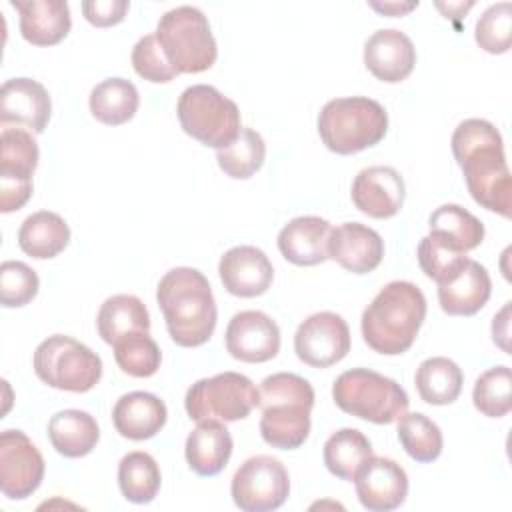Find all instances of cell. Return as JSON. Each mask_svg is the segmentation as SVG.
<instances>
[{
    "label": "cell",
    "instance_id": "obj_1",
    "mask_svg": "<svg viewBox=\"0 0 512 512\" xmlns=\"http://www.w3.org/2000/svg\"><path fill=\"white\" fill-rule=\"evenodd\" d=\"M450 144L474 202L510 218L512 176L496 126L482 118H468L456 126Z\"/></svg>",
    "mask_w": 512,
    "mask_h": 512
},
{
    "label": "cell",
    "instance_id": "obj_2",
    "mask_svg": "<svg viewBox=\"0 0 512 512\" xmlns=\"http://www.w3.org/2000/svg\"><path fill=\"white\" fill-rule=\"evenodd\" d=\"M170 338L182 348L202 346L216 328L218 310L208 278L188 266L168 270L156 290Z\"/></svg>",
    "mask_w": 512,
    "mask_h": 512
},
{
    "label": "cell",
    "instance_id": "obj_3",
    "mask_svg": "<svg viewBox=\"0 0 512 512\" xmlns=\"http://www.w3.org/2000/svg\"><path fill=\"white\" fill-rule=\"evenodd\" d=\"M426 318L422 290L406 280L388 282L364 308L360 328L364 342L378 354L396 356L406 352Z\"/></svg>",
    "mask_w": 512,
    "mask_h": 512
},
{
    "label": "cell",
    "instance_id": "obj_4",
    "mask_svg": "<svg viewBox=\"0 0 512 512\" xmlns=\"http://www.w3.org/2000/svg\"><path fill=\"white\" fill-rule=\"evenodd\" d=\"M262 408L260 436L280 450L300 448L310 434V410L314 406L312 384L292 372L266 376L258 388Z\"/></svg>",
    "mask_w": 512,
    "mask_h": 512
},
{
    "label": "cell",
    "instance_id": "obj_5",
    "mask_svg": "<svg viewBox=\"0 0 512 512\" xmlns=\"http://www.w3.org/2000/svg\"><path fill=\"white\" fill-rule=\"evenodd\" d=\"M386 130L384 106L366 96L328 100L318 114V134L324 146L342 156L376 146Z\"/></svg>",
    "mask_w": 512,
    "mask_h": 512
},
{
    "label": "cell",
    "instance_id": "obj_6",
    "mask_svg": "<svg viewBox=\"0 0 512 512\" xmlns=\"http://www.w3.org/2000/svg\"><path fill=\"white\" fill-rule=\"evenodd\" d=\"M336 406L356 418L390 424L408 410L406 390L392 378L368 368H352L342 372L332 384Z\"/></svg>",
    "mask_w": 512,
    "mask_h": 512
},
{
    "label": "cell",
    "instance_id": "obj_7",
    "mask_svg": "<svg viewBox=\"0 0 512 512\" xmlns=\"http://www.w3.org/2000/svg\"><path fill=\"white\" fill-rule=\"evenodd\" d=\"M156 40L178 74H198L218 58L208 18L196 6H178L160 16Z\"/></svg>",
    "mask_w": 512,
    "mask_h": 512
},
{
    "label": "cell",
    "instance_id": "obj_8",
    "mask_svg": "<svg viewBox=\"0 0 512 512\" xmlns=\"http://www.w3.org/2000/svg\"><path fill=\"white\" fill-rule=\"evenodd\" d=\"M178 120L182 130L210 148H226L240 134V110L210 84L188 86L178 98Z\"/></svg>",
    "mask_w": 512,
    "mask_h": 512
},
{
    "label": "cell",
    "instance_id": "obj_9",
    "mask_svg": "<svg viewBox=\"0 0 512 512\" xmlns=\"http://www.w3.org/2000/svg\"><path fill=\"white\" fill-rule=\"evenodd\" d=\"M34 372L44 384L56 390L82 394L100 382L102 360L86 344L64 334H54L38 344Z\"/></svg>",
    "mask_w": 512,
    "mask_h": 512
},
{
    "label": "cell",
    "instance_id": "obj_10",
    "mask_svg": "<svg viewBox=\"0 0 512 512\" xmlns=\"http://www.w3.org/2000/svg\"><path fill=\"white\" fill-rule=\"evenodd\" d=\"M258 406V388L240 372H220L194 382L184 398L190 420L236 422Z\"/></svg>",
    "mask_w": 512,
    "mask_h": 512
},
{
    "label": "cell",
    "instance_id": "obj_11",
    "mask_svg": "<svg viewBox=\"0 0 512 512\" xmlns=\"http://www.w3.org/2000/svg\"><path fill=\"white\" fill-rule=\"evenodd\" d=\"M230 494L244 512L276 510L290 494L288 470L278 458L266 454L252 456L236 470Z\"/></svg>",
    "mask_w": 512,
    "mask_h": 512
},
{
    "label": "cell",
    "instance_id": "obj_12",
    "mask_svg": "<svg viewBox=\"0 0 512 512\" xmlns=\"http://www.w3.org/2000/svg\"><path fill=\"white\" fill-rule=\"evenodd\" d=\"M38 166V144L22 128L0 134V212L20 210L32 196V174Z\"/></svg>",
    "mask_w": 512,
    "mask_h": 512
},
{
    "label": "cell",
    "instance_id": "obj_13",
    "mask_svg": "<svg viewBox=\"0 0 512 512\" xmlns=\"http://www.w3.org/2000/svg\"><path fill=\"white\" fill-rule=\"evenodd\" d=\"M44 458L22 430L0 434V490L10 500H24L44 478Z\"/></svg>",
    "mask_w": 512,
    "mask_h": 512
},
{
    "label": "cell",
    "instance_id": "obj_14",
    "mask_svg": "<svg viewBox=\"0 0 512 512\" xmlns=\"http://www.w3.org/2000/svg\"><path fill=\"white\" fill-rule=\"evenodd\" d=\"M296 356L312 368H328L350 352V330L346 320L334 312L308 316L294 334Z\"/></svg>",
    "mask_w": 512,
    "mask_h": 512
},
{
    "label": "cell",
    "instance_id": "obj_15",
    "mask_svg": "<svg viewBox=\"0 0 512 512\" xmlns=\"http://www.w3.org/2000/svg\"><path fill=\"white\" fill-rule=\"evenodd\" d=\"M354 484L360 504L370 512L396 510L408 496L404 468L384 456H368L356 470Z\"/></svg>",
    "mask_w": 512,
    "mask_h": 512
},
{
    "label": "cell",
    "instance_id": "obj_16",
    "mask_svg": "<svg viewBox=\"0 0 512 512\" xmlns=\"http://www.w3.org/2000/svg\"><path fill=\"white\" fill-rule=\"evenodd\" d=\"M226 350L240 362H268L280 350V328L260 310H242L226 326Z\"/></svg>",
    "mask_w": 512,
    "mask_h": 512
},
{
    "label": "cell",
    "instance_id": "obj_17",
    "mask_svg": "<svg viewBox=\"0 0 512 512\" xmlns=\"http://www.w3.org/2000/svg\"><path fill=\"white\" fill-rule=\"evenodd\" d=\"M350 196L362 214L384 220L400 212L406 186L392 166H368L356 174Z\"/></svg>",
    "mask_w": 512,
    "mask_h": 512
},
{
    "label": "cell",
    "instance_id": "obj_18",
    "mask_svg": "<svg viewBox=\"0 0 512 512\" xmlns=\"http://www.w3.org/2000/svg\"><path fill=\"white\" fill-rule=\"evenodd\" d=\"M328 258L352 274H368L384 258V240L360 222H344L330 230Z\"/></svg>",
    "mask_w": 512,
    "mask_h": 512
},
{
    "label": "cell",
    "instance_id": "obj_19",
    "mask_svg": "<svg viewBox=\"0 0 512 512\" xmlns=\"http://www.w3.org/2000/svg\"><path fill=\"white\" fill-rule=\"evenodd\" d=\"M218 274L230 294L240 298H254L270 288L274 268L260 248L234 246L220 258Z\"/></svg>",
    "mask_w": 512,
    "mask_h": 512
},
{
    "label": "cell",
    "instance_id": "obj_20",
    "mask_svg": "<svg viewBox=\"0 0 512 512\" xmlns=\"http://www.w3.org/2000/svg\"><path fill=\"white\" fill-rule=\"evenodd\" d=\"M52 112L48 90L32 78H10L0 90V120L2 124L26 126L40 134Z\"/></svg>",
    "mask_w": 512,
    "mask_h": 512
},
{
    "label": "cell",
    "instance_id": "obj_21",
    "mask_svg": "<svg viewBox=\"0 0 512 512\" xmlns=\"http://www.w3.org/2000/svg\"><path fill=\"white\" fill-rule=\"evenodd\" d=\"M364 64L374 78L396 84L410 76L416 64V48L412 40L396 30H376L364 44Z\"/></svg>",
    "mask_w": 512,
    "mask_h": 512
},
{
    "label": "cell",
    "instance_id": "obj_22",
    "mask_svg": "<svg viewBox=\"0 0 512 512\" xmlns=\"http://www.w3.org/2000/svg\"><path fill=\"white\" fill-rule=\"evenodd\" d=\"M20 14V34L34 46H54L72 26L66 0H12Z\"/></svg>",
    "mask_w": 512,
    "mask_h": 512
},
{
    "label": "cell",
    "instance_id": "obj_23",
    "mask_svg": "<svg viewBox=\"0 0 512 512\" xmlns=\"http://www.w3.org/2000/svg\"><path fill=\"white\" fill-rule=\"evenodd\" d=\"M330 222L320 216H296L278 234L280 254L296 266H316L328 260Z\"/></svg>",
    "mask_w": 512,
    "mask_h": 512
},
{
    "label": "cell",
    "instance_id": "obj_24",
    "mask_svg": "<svg viewBox=\"0 0 512 512\" xmlns=\"http://www.w3.org/2000/svg\"><path fill=\"white\" fill-rule=\"evenodd\" d=\"M168 418L166 404L150 392H128L118 398L112 410V422L120 436L128 440H148L156 436Z\"/></svg>",
    "mask_w": 512,
    "mask_h": 512
},
{
    "label": "cell",
    "instance_id": "obj_25",
    "mask_svg": "<svg viewBox=\"0 0 512 512\" xmlns=\"http://www.w3.org/2000/svg\"><path fill=\"white\" fill-rule=\"evenodd\" d=\"M492 294L488 270L468 258L466 266L446 284H438L440 308L450 316H474L480 312Z\"/></svg>",
    "mask_w": 512,
    "mask_h": 512
},
{
    "label": "cell",
    "instance_id": "obj_26",
    "mask_svg": "<svg viewBox=\"0 0 512 512\" xmlns=\"http://www.w3.org/2000/svg\"><path fill=\"white\" fill-rule=\"evenodd\" d=\"M232 446V436L220 420H200L186 438V462L198 476H216L228 464Z\"/></svg>",
    "mask_w": 512,
    "mask_h": 512
},
{
    "label": "cell",
    "instance_id": "obj_27",
    "mask_svg": "<svg viewBox=\"0 0 512 512\" xmlns=\"http://www.w3.org/2000/svg\"><path fill=\"white\" fill-rule=\"evenodd\" d=\"M48 438L54 450L66 458H82L90 454L98 440L100 428L84 410H60L48 420Z\"/></svg>",
    "mask_w": 512,
    "mask_h": 512
},
{
    "label": "cell",
    "instance_id": "obj_28",
    "mask_svg": "<svg viewBox=\"0 0 512 512\" xmlns=\"http://www.w3.org/2000/svg\"><path fill=\"white\" fill-rule=\"evenodd\" d=\"M70 240V228L66 220L50 210L30 214L18 230V246L24 254L46 260L58 256Z\"/></svg>",
    "mask_w": 512,
    "mask_h": 512
},
{
    "label": "cell",
    "instance_id": "obj_29",
    "mask_svg": "<svg viewBox=\"0 0 512 512\" xmlns=\"http://www.w3.org/2000/svg\"><path fill=\"white\" fill-rule=\"evenodd\" d=\"M98 334L106 344H114L118 338L132 332L150 330V314L144 302L132 294H114L104 300L96 316Z\"/></svg>",
    "mask_w": 512,
    "mask_h": 512
},
{
    "label": "cell",
    "instance_id": "obj_30",
    "mask_svg": "<svg viewBox=\"0 0 512 512\" xmlns=\"http://www.w3.org/2000/svg\"><path fill=\"white\" fill-rule=\"evenodd\" d=\"M414 384L426 404L444 406L452 404L460 396L464 374L454 360L446 356H432L420 362Z\"/></svg>",
    "mask_w": 512,
    "mask_h": 512
},
{
    "label": "cell",
    "instance_id": "obj_31",
    "mask_svg": "<svg viewBox=\"0 0 512 512\" xmlns=\"http://www.w3.org/2000/svg\"><path fill=\"white\" fill-rule=\"evenodd\" d=\"M90 112L92 116L108 126H120L138 110L140 96L136 86L126 78H106L96 84L90 92Z\"/></svg>",
    "mask_w": 512,
    "mask_h": 512
},
{
    "label": "cell",
    "instance_id": "obj_32",
    "mask_svg": "<svg viewBox=\"0 0 512 512\" xmlns=\"http://www.w3.org/2000/svg\"><path fill=\"white\" fill-rule=\"evenodd\" d=\"M430 234H436L460 252H468L482 244L484 224L458 204H442L430 214Z\"/></svg>",
    "mask_w": 512,
    "mask_h": 512
},
{
    "label": "cell",
    "instance_id": "obj_33",
    "mask_svg": "<svg viewBox=\"0 0 512 512\" xmlns=\"http://www.w3.org/2000/svg\"><path fill=\"white\" fill-rule=\"evenodd\" d=\"M322 456L332 476L352 482L360 464L372 456V444L360 430L340 428L326 440Z\"/></svg>",
    "mask_w": 512,
    "mask_h": 512
},
{
    "label": "cell",
    "instance_id": "obj_34",
    "mask_svg": "<svg viewBox=\"0 0 512 512\" xmlns=\"http://www.w3.org/2000/svg\"><path fill=\"white\" fill-rule=\"evenodd\" d=\"M160 468L148 452H128L118 464V486L126 500L148 504L160 490Z\"/></svg>",
    "mask_w": 512,
    "mask_h": 512
},
{
    "label": "cell",
    "instance_id": "obj_35",
    "mask_svg": "<svg viewBox=\"0 0 512 512\" xmlns=\"http://www.w3.org/2000/svg\"><path fill=\"white\" fill-rule=\"evenodd\" d=\"M266 158L264 138L252 128H240V134L226 148L216 150V160L220 170L236 180H246L254 176Z\"/></svg>",
    "mask_w": 512,
    "mask_h": 512
},
{
    "label": "cell",
    "instance_id": "obj_36",
    "mask_svg": "<svg viewBox=\"0 0 512 512\" xmlns=\"http://www.w3.org/2000/svg\"><path fill=\"white\" fill-rule=\"evenodd\" d=\"M398 440L416 462H432L442 454L444 438L436 422L422 412H404L398 418Z\"/></svg>",
    "mask_w": 512,
    "mask_h": 512
},
{
    "label": "cell",
    "instance_id": "obj_37",
    "mask_svg": "<svg viewBox=\"0 0 512 512\" xmlns=\"http://www.w3.org/2000/svg\"><path fill=\"white\" fill-rule=\"evenodd\" d=\"M114 360L118 368L134 378H148L158 372L162 354L156 340L148 332H132L114 344Z\"/></svg>",
    "mask_w": 512,
    "mask_h": 512
},
{
    "label": "cell",
    "instance_id": "obj_38",
    "mask_svg": "<svg viewBox=\"0 0 512 512\" xmlns=\"http://www.w3.org/2000/svg\"><path fill=\"white\" fill-rule=\"evenodd\" d=\"M474 406L488 418H502L512 410V374L508 366L482 372L472 390Z\"/></svg>",
    "mask_w": 512,
    "mask_h": 512
},
{
    "label": "cell",
    "instance_id": "obj_39",
    "mask_svg": "<svg viewBox=\"0 0 512 512\" xmlns=\"http://www.w3.org/2000/svg\"><path fill=\"white\" fill-rule=\"evenodd\" d=\"M468 262L466 252L456 250L436 234H428L418 244V264L422 272L436 284L452 280Z\"/></svg>",
    "mask_w": 512,
    "mask_h": 512
},
{
    "label": "cell",
    "instance_id": "obj_40",
    "mask_svg": "<svg viewBox=\"0 0 512 512\" xmlns=\"http://www.w3.org/2000/svg\"><path fill=\"white\" fill-rule=\"evenodd\" d=\"M474 38L488 54H504L512 40V4L498 2L488 6L476 22Z\"/></svg>",
    "mask_w": 512,
    "mask_h": 512
},
{
    "label": "cell",
    "instance_id": "obj_41",
    "mask_svg": "<svg viewBox=\"0 0 512 512\" xmlns=\"http://www.w3.org/2000/svg\"><path fill=\"white\" fill-rule=\"evenodd\" d=\"M38 274L20 260H6L0 266V302L4 308H20L38 294Z\"/></svg>",
    "mask_w": 512,
    "mask_h": 512
},
{
    "label": "cell",
    "instance_id": "obj_42",
    "mask_svg": "<svg viewBox=\"0 0 512 512\" xmlns=\"http://www.w3.org/2000/svg\"><path fill=\"white\" fill-rule=\"evenodd\" d=\"M132 66L136 74L148 82L164 84V82H170L174 76H178L176 68L168 62L164 50L160 48L156 34H146L134 44Z\"/></svg>",
    "mask_w": 512,
    "mask_h": 512
},
{
    "label": "cell",
    "instance_id": "obj_43",
    "mask_svg": "<svg viewBox=\"0 0 512 512\" xmlns=\"http://www.w3.org/2000/svg\"><path fill=\"white\" fill-rule=\"evenodd\" d=\"M130 8V2L126 0H92V2H82V12L84 18L98 26V28H106V26H114L118 22L124 20L126 12Z\"/></svg>",
    "mask_w": 512,
    "mask_h": 512
},
{
    "label": "cell",
    "instance_id": "obj_44",
    "mask_svg": "<svg viewBox=\"0 0 512 512\" xmlns=\"http://www.w3.org/2000/svg\"><path fill=\"white\" fill-rule=\"evenodd\" d=\"M418 2H370V8H374L380 14H388V16H402L406 12H410L412 8H416Z\"/></svg>",
    "mask_w": 512,
    "mask_h": 512
}]
</instances>
